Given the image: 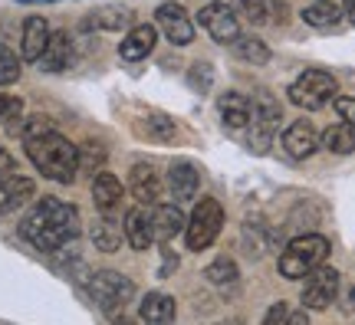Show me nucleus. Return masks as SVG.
I'll list each match as a JSON object with an SVG mask.
<instances>
[{
	"label": "nucleus",
	"instance_id": "f257e3e1",
	"mask_svg": "<svg viewBox=\"0 0 355 325\" xmlns=\"http://www.w3.org/2000/svg\"><path fill=\"white\" fill-rule=\"evenodd\" d=\"M79 230H83L79 211L73 204H63V200H56V197H43L37 207L24 217V224H20L24 240H30V243L43 253H56L60 247H66L69 240H76Z\"/></svg>",
	"mask_w": 355,
	"mask_h": 325
},
{
	"label": "nucleus",
	"instance_id": "f03ea898",
	"mask_svg": "<svg viewBox=\"0 0 355 325\" xmlns=\"http://www.w3.org/2000/svg\"><path fill=\"white\" fill-rule=\"evenodd\" d=\"M26 155L30 161L37 164V171L50 177V181H60V184H69L79 171V151L76 145L63 138L56 128H46V132H37V135L24 138Z\"/></svg>",
	"mask_w": 355,
	"mask_h": 325
},
{
	"label": "nucleus",
	"instance_id": "7ed1b4c3",
	"mask_svg": "<svg viewBox=\"0 0 355 325\" xmlns=\"http://www.w3.org/2000/svg\"><path fill=\"white\" fill-rule=\"evenodd\" d=\"M329 256V240L319 234H306L286 243V250L279 256V276L286 279H303L306 273H313L316 266H322Z\"/></svg>",
	"mask_w": 355,
	"mask_h": 325
},
{
	"label": "nucleus",
	"instance_id": "20e7f679",
	"mask_svg": "<svg viewBox=\"0 0 355 325\" xmlns=\"http://www.w3.org/2000/svg\"><path fill=\"white\" fill-rule=\"evenodd\" d=\"M336 92H339V86H336V79H332L329 73L306 69L290 86V102L300 105V109H306V112H316V109H322L329 99H336Z\"/></svg>",
	"mask_w": 355,
	"mask_h": 325
},
{
	"label": "nucleus",
	"instance_id": "39448f33",
	"mask_svg": "<svg viewBox=\"0 0 355 325\" xmlns=\"http://www.w3.org/2000/svg\"><path fill=\"white\" fill-rule=\"evenodd\" d=\"M89 296L92 302L99 306L102 313H119V309H125V302L135 296V283L122 273H112V270H102L89 279Z\"/></svg>",
	"mask_w": 355,
	"mask_h": 325
},
{
	"label": "nucleus",
	"instance_id": "423d86ee",
	"mask_svg": "<svg viewBox=\"0 0 355 325\" xmlns=\"http://www.w3.org/2000/svg\"><path fill=\"white\" fill-rule=\"evenodd\" d=\"M247 128H250V145L257 151H263L270 145L273 132L279 128V102L266 92V89H257L254 99H250V118H247Z\"/></svg>",
	"mask_w": 355,
	"mask_h": 325
},
{
	"label": "nucleus",
	"instance_id": "0eeeda50",
	"mask_svg": "<svg viewBox=\"0 0 355 325\" xmlns=\"http://www.w3.org/2000/svg\"><path fill=\"white\" fill-rule=\"evenodd\" d=\"M220 224H224V211H220V204L214 197H201V204L194 207L191 213V220L184 224L188 230V247L191 250H204V247H211L220 234Z\"/></svg>",
	"mask_w": 355,
	"mask_h": 325
},
{
	"label": "nucleus",
	"instance_id": "6e6552de",
	"mask_svg": "<svg viewBox=\"0 0 355 325\" xmlns=\"http://www.w3.org/2000/svg\"><path fill=\"white\" fill-rule=\"evenodd\" d=\"M339 286H343V279L332 266H316L313 273H306L303 306L306 309H329L339 296Z\"/></svg>",
	"mask_w": 355,
	"mask_h": 325
},
{
	"label": "nucleus",
	"instance_id": "1a4fd4ad",
	"mask_svg": "<svg viewBox=\"0 0 355 325\" xmlns=\"http://www.w3.org/2000/svg\"><path fill=\"white\" fill-rule=\"evenodd\" d=\"M198 20H201V26L217 43H234V39L241 37V24H237V17H234V10H230L227 3H217L214 0V3L201 7Z\"/></svg>",
	"mask_w": 355,
	"mask_h": 325
},
{
	"label": "nucleus",
	"instance_id": "9d476101",
	"mask_svg": "<svg viewBox=\"0 0 355 325\" xmlns=\"http://www.w3.org/2000/svg\"><path fill=\"white\" fill-rule=\"evenodd\" d=\"M158 26L165 30V37L175 43V46H188L194 39V26H191L188 13L181 3H162L158 7Z\"/></svg>",
	"mask_w": 355,
	"mask_h": 325
},
{
	"label": "nucleus",
	"instance_id": "9b49d317",
	"mask_svg": "<svg viewBox=\"0 0 355 325\" xmlns=\"http://www.w3.org/2000/svg\"><path fill=\"white\" fill-rule=\"evenodd\" d=\"M122 230H125V240H128V247H132V250H148V247L155 243L152 213L145 211V207H132V211L125 213Z\"/></svg>",
	"mask_w": 355,
	"mask_h": 325
},
{
	"label": "nucleus",
	"instance_id": "f8f14e48",
	"mask_svg": "<svg viewBox=\"0 0 355 325\" xmlns=\"http://www.w3.org/2000/svg\"><path fill=\"white\" fill-rule=\"evenodd\" d=\"M283 148H286L290 158H300V161L309 158V155L319 148L316 128L309 125V122H293V125L283 132Z\"/></svg>",
	"mask_w": 355,
	"mask_h": 325
},
{
	"label": "nucleus",
	"instance_id": "ddd939ff",
	"mask_svg": "<svg viewBox=\"0 0 355 325\" xmlns=\"http://www.w3.org/2000/svg\"><path fill=\"white\" fill-rule=\"evenodd\" d=\"M168 188L175 200H191L201 188V175L191 161H175L168 168Z\"/></svg>",
	"mask_w": 355,
	"mask_h": 325
},
{
	"label": "nucleus",
	"instance_id": "4468645a",
	"mask_svg": "<svg viewBox=\"0 0 355 325\" xmlns=\"http://www.w3.org/2000/svg\"><path fill=\"white\" fill-rule=\"evenodd\" d=\"M73 63V39L69 33H50L46 39V50L40 56V69H46V73H63L66 66Z\"/></svg>",
	"mask_w": 355,
	"mask_h": 325
},
{
	"label": "nucleus",
	"instance_id": "2eb2a0df",
	"mask_svg": "<svg viewBox=\"0 0 355 325\" xmlns=\"http://www.w3.org/2000/svg\"><path fill=\"white\" fill-rule=\"evenodd\" d=\"M128 188H132V197L139 204H158V197H162V177L155 175L152 164H135L132 177H128Z\"/></svg>",
	"mask_w": 355,
	"mask_h": 325
},
{
	"label": "nucleus",
	"instance_id": "dca6fc26",
	"mask_svg": "<svg viewBox=\"0 0 355 325\" xmlns=\"http://www.w3.org/2000/svg\"><path fill=\"white\" fill-rule=\"evenodd\" d=\"M92 200H96V207L105 217H112L122 207V181L115 175H109V171L96 175V181H92Z\"/></svg>",
	"mask_w": 355,
	"mask_h": 325
},
{
	"label": "nucleus",
	"instance_id": "f3484780",
	"mask_svg": "<svg viewBox=\"0 0 355 325\" xmlns=\"http://www.w3.org/2000/svg\"><path fill=\"white\" fill-rule=\"evenodd\" d=\"M155 39H158L155 26H148V24L132 26L128 37L119 43V53H122V60H128V63H139V60H145L155 50Z\"/></svg>",
	"mask_w": 355,
	"mask_h": 325
},
{
	"label": "nucleus",
	"instance_id": "a211bd4d",
	"mask_svg": "<svg viewBox=\"0 0 355 325\" xmlns=\"http://www.w3.org/2000/svg\"><path fill=\"white\" fill-rule=\"evenodd\" d=\"M33 181L30 177H20L17 171L13 175H3L0 177V213L7 211H17L20 204H26V200L33 197Z\"/></svg>",
	"mask_w": 355,
	"mask_h": 325
},
{
	"label": "nucleus",
	"instance_id": "6ab92c4d",
	"mask_svg": "<svg viewBox=\"0 0 355 325\" xmlns=\"http://www.w3.org/2000/svg\"><path fill=\"white\" fill-rule=\"evenodd\" d=\"M217 109H220L224 125L230 132H241V128H247V118H250V96H243V92H224L217 99Z\"/></svg>",
	"mask_w": 355,
	"mask_h": 325
},
{
	"label": "nucleus",
	"instance_id": "aec40b11",
	"mask_svg": "<svg viewBox=\"0 0 355 325\" xmlns=\"http://www.w3.org/2000/svg\"><path fill=\"white\" fill-rule=\"evenodd\" d=\"M152 224H155V240L168 247V243H171V240L184 230V224H188V220H184V213L178 211L175 204H162V207L152 213Z\"/></svg>",
	"mask_w": 355,
	"mask_h": 325
},
{
	"label": "nucleus",
	"instance_id": "412c9836",
	"mask_svg": "<svg viewBox=\"0 0 355 325\" xmlns=\"http://www.w3.org/2000/svg\"><path fill=\"white\" fill-rule=\"evenodd\" d=\"M46 39H50V26L43 17H30L24 24V43H20V50H24V60H40L43 50H46Z\"/></svg>",
	"mask_w": 355,
	"mask_h": 325
},
{
	"label": "nucleus",
	"instance_id": "4be33fe9",
	"mask_svg": "<svg viewBox=\"0 0 355 325\" xmlns=\"http://www.w3.org/2000/svg\"><path fill=\"white\" fill-rule=\"evenodd\" d=\"M141 322H175V299L171 296H165V292H148L145 299H141Z\"/></svg>",
	"mask_w": 355,
	"mask_h": 325
},
{
	"label": "nucleus",
	"instance_id": "5701e85b",
	"mask_svg": "<svg viewBox=\"0 0 355 325\" xmlns=\"http://www.w3.org/2000/svg\"><path fill=\"white\" fill-rule=\"evenodd\" d=\"M128 24H132V13L125 7H102V10L89 13L83 26H89V30H122Z\"/></svg>",
	"mask_w": 355,
	"mask_h": 325
},
{
	"label": "nucleus",
	"instance_id": "b1692460",
	"mask_svg": "<svg viewBox=\"0 0 355 325\" xmlns=\"http://www.w3.org/2000/svg\"><path fill=\"white\" fill-rule=\"evenodd\" d=\"M322 145H326L332 155H352L355 151V128L349 125V122H339V125L326 128Z\"/></svg>",
	"mask_w": 355,
	"mask_h": 325
},
{
	"label": "nucleus",
	"instance_id": "393cba45",
	"mask_svg": "<svg viewBox=\"0 0 355 325\" xmlns=\"http://www.w3.org/2000/svg\"><path fill=\"white\" fill-rule=\"evenodd\" d=\"M230 46H234V53L241 56L243 63H250V66H266L270 63V50L254 37H237Z\"/></svg>",
	"mask_w": 355,
	"mask_h": 325
},
{
	"label": "nucleus",
	"instance_id": "a878e982",
	"mask_svg": "<svg viewBox=\"0 0 355 325\" xmlns=\"http://www.w3.org/2000/svg\"><path fill=\"white\" fill-rule=\"evenodd\" d=\"M139 132L141 135H148L152 141H171V138H175V122L162 112H148L145 118H141Z\"/></svg>",
	"mask_w": 355,
	"mask_h": 325
},
{
	"label": "nucleus",
	"instance_id": "bb28decb",
	"mask_svg": "<svg viewBox=\"0 0 355 325\" xmlns=\"http://www.w3.org/2000/svg\"><path fill=\"white\" fill-rule=\"evenodd\" d=\"M339 17H343V10L332 0H316V3H309L303 10V20L309 26H332V24H339Z\"/></svg>",
	"mask_w": 355,
	"mask_h": 325
},
{
	"label": "nucleus",
	"instance_id": "cd10ccee",
	"mask_svg": "<svg viewBox=\"0 0 355 325\" xmlns=\"http://www.w3.org/2000/svg\"><path fill=\"white\" fill-rule=\"evenodd\" d=\"M92 243H96V250H102V253H115L119 243H122V234L115 230L112 220H99V224L92 227Z\"/></svg>",
	"mask_w": 355,
	"mask_h": 325
},
{
	"label": "nucleus",
	"instance_id": "c85d7f7f",
	"mask_svg": "<svg viewBox=\"0 0 355 325\" xmlns=\"http://www.w3.org/2000/svg\"><path fill=\"white\" fill-rule=\"evenodd\" d=\"M204 276H207L214 286H234V283H237V266L230 260H214L204 270Z\"/></svg>",
	"mask_w": 355,
	"mask_h": 325
},
{
	"label": "nucleus",
	"instance_id": "c756f323",
	"mask_svg": "<svg viewBox=\"0 0 355 325\" xmlns=\"http://www.w3.org/2000/svg\"><path fill=\"white\" fill-rule=\"evenodd\" d=\"M17 79H20V60H17V53L0 43V86H10Z\"/></svg>",
	"mask_w": 355,
	"mask_h": 325
},
{
	"label": "nucleus",
	"instance_id": "7c9ffc66",
	"mask_svg": "<svg viewBox=\"0 0 355 325\" xmlns=\"http://www.w3.org/2000/svg\"><path fill=\"white\" fill-rule=\"evenodd\" d=\"M188 86L194 89V92H211V86H214V69H211V63H194L188 69Z\"/></svg>",
	"mask_w": 355,
	"mask_h": 325
},
{
	"label": "nucleus",
	"instance_id": "2f4dec72",
	"mask_svg": "<svg viewBox=\"0 0 355 325\" xmlns=\"http://www.w3.org/2000/svg\"><path fill=\"white\" fill-rule=\"evenodd\" d=\"M306 319H309L306 313H290V309H286V302H277V306H273V309L263 315L266 325H277V322L279 325H283V322H306Z\"/></svg>",
	"mask_w": 355,
	"mask_h": 325
},
{
	"label": "nucleus",
	"instance_id": "473e14b6",
	"mask_svg": "<svg viewBox=\"0 0 355 325\" xmlns=\"http://www.w3.org/2000/svg\"><path fill=\"white\" fill-rule=\"evenodd\" d=\"M241 10L247 13L254 24H266V20H270V17H266V13H270V0H241Z\"/></svg>",
	"mask_w": 355,
	"mask_h": 325
},
{
	"label": "nucleus",
	"instance_id": "72a5a7b5",
	"mask_svg": "<svg viewBox=\"0 0 355 325\" xmlns=\"http://www.w3.org/2000/svg\"><path fill=\"white\" fill-rule=\"evenodd\" d=\"M102 161H105V151H102L99 145H92V141H89L86 151L79 155V168H86V171H96Z\"/></svg>",
	"mask_w": 355,
	"mask_h": 325
},
{
	"label": "nucleus",
	"instance_id": "f704fd0d",
	"mask_svg": "<svg viewBox=\"0 0 355 325\" xmlns=\"http://www.w3.org/2000/svg\"><path fill=\"white\" fill-rule=\"evenodd\" d=\"M336 112H339L343 122H349V125L355 128V99L352 96H339V99H336Z\"/></svg>",
	"mask_w": 355,
	"mask_h": 325
},
{
	"label": "nucleus",
	"instance_id": "c9c22d12",
	"mask_svg": "<svg viewBox=\"0 0 355 325\" xmlns=\"http://www.w3.org/2000/svg\"><path fill=\"white\" fill-rule=\"evenodd\" d=\"M343 7H345V13H349V20L355 24V0H343Z\"/></svg>",
	"mask_w": 355,
	"mask_h": 325
},
{
	"label": "nucleus",
	"instance_id": "e433bc0d",
	"mask_svg": "<svg viewBox=\"0 0 355 325\" xmlns=\"http://www.w3.org/2000/svg\"><path fill=\"white\" fill-rule=\"evenodd\" d=\"M17 3H56V0H17Z\"/></svg>",
	"mask_w": 355,
	"mask_h": 325
},
{
	"label": "nucleus",
	"instance_id": "4c0bfd02",
	"mask_svg": "<svg viewBox=\"0 0 355 325\" xmlns=\"http://www.w3.org/2000/svg\"><path fill=\"white\" fill-rule=\"evenodd\" d=\"M3 112H7V99L0 96V118H3Z\"/></svg>",
	"mask_w": 355,
	"mask_h": 325
}]
</instances>
